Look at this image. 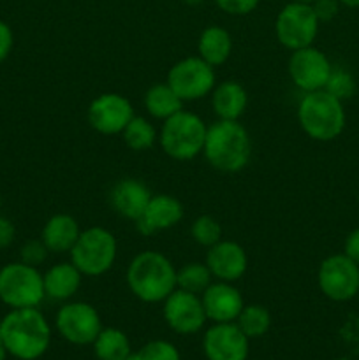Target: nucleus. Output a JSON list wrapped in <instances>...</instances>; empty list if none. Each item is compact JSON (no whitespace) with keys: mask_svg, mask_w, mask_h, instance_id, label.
<instances>
[{"mask_svg":"<svg viewBox=\"0 0 359 360\" xmlns=\"http://www.w3.org/2000/svg\"><path fill=\"white\" fill-rule=\"evenodd\" d=\"M0 340L18 360H37L48 352L51 327L37 308L11 309L0 322Z\"/></svg>","mask_w":359,"mask_h":360,"instance_id":"nucleus-1","label":"nucleus"},{"mask_svg":"<svg viewBox=\"0 0 359 360\" xmlns=\"http://www.w3.org/2000/svg\"><path fill=\"white\" fill-rule=\"evenodd\" d=\"M204 158L220 172H239L252 158V139L245 127L231 120H217L208 127Z\"/></svg>","mask_w":359,"mask_h":360,"instance_id":"nucleus-2","label":"nucleus"},{"mask_svg":"<svg viewBox=\"0 0 359 360\" xmlns=\"http://www.w3.org/2000/svg\"><path fill=\"white\" fill-rule=\"evenodd\" d=\"M127 285L139 301L148 304L164 302L176 290V267L164 253L146 250L130 260Z\"/></svg>","mask_w":359,"mask_h":360,"instance_id":"nucleus-3","label":"nucleus"},{"mask_svg":"<svg viewBox=\"0 0 359 360\" xmlns=\"http://www.w3.org/2000/svg\"><path fill=\"white\" fill-rule=\"evenodd\" d=\"M298 122L303 132L313 141H333L345 129L344 104L326 90L310 91L303 95L298 105Z\"/></svg>","mask_w":359,"mask_h":360,"instance_id":"nucleus-4","label":"nucleus"},{"mask_svg":"<svg viewBox=\"0 0 359 360\" xmlns=\"http://www.w3.org/2000/svg\"><path fill=\"white\" fill-rule=\"evenodd\" d=\"M208 125L196 112L182 109L168 118L158 132L162 151L172 160H192L203 155Z\"/></svg>","mask_w":359,"mask_h":360,"instance_id":"nucleus-5","label":"nucleus"},{"mask_svg":"<svg viewBox=\"0 0 359 360\" xmlns=\"http://www.w3.org/2000/svg\"><path fill=\"white\" fill-rule=\"evenodd\" d=\"M118 243L111 231L104 227H90L81 231L76 245L69 252L70 262L83 276L97 278L115 266Z\"/></svg>","mask_w":359,"mask_h":360,"instance_id":"nucleus-6","label":"nucleus"},{"mask_svg":"<svg viewBox=\"0 0 359 360\" xmlns=\"http://www.w3.org/2000/svg\"><path fill=\"white\" fill-rule=\"evenodd\" d=\"M44 297V281L39 267L20 260L0 269V301L11 309L37 308Z\"/></svg>","mask_w":359,"mask_h":360,"instance_id":"nucleus-7","label":"nucleus"},{"mask_svg":"<svg viewBox=\"0 0 359 360\" xmlns=\"http://www.w3.org/2000/svg\"><path fill=\"white\" fill-rule=\"evenodd\" d=\"M319 27L320 21L312 4L291 2L278 13L275 21V34L284 48L296 51L306 46H313Z\"/></svg>","mask_w":359,"mask_h":360,"instance_id":"nucleus-8","label":"nucleus"},{"mask_svg":"<svg viewBox=\"0 0 359 360\" xmlns=\"http://www.w3.org/2000/svg\"><path fill=\"white\" fill-rule=\"evenodd\" d=\"M165 83L183 102H192L201 101L213 91L217 76L215 67L204 62L199 55L187 56L169 69Z\"/></svg>","mask_w":359,"mask_h":360,"instance_id":"nucleus-9","label":"nucleus"},{"mask_svg":"<svg viewBox=\"0 0 359 360\" xmlns=\"http://www.w3.org/2000/svg\"><path fill=\"white\" fill-rule=\"evenodd\" d=\"M319 288L334 302L351 301L359 292V266L345 253L322 260L317 274Z\"/></svg>","mask_w":359,"mask_h":360,"instance_id":"nucleus-10","label":"nucleus"},{"mask_svg":"<svg viewBox=\"0 0 359 360\" xmlns=\"http://www.w3.org/2000/svg\"><path fill=\"white\" fill-rule=\"evenodd\" d=\"M55 327L60 336L70 345H92L102 330L101 315L88 302H67L58 309Z\"/></svg>","mask_w":359,"mask_h":360,"instance_id":"nucleus-11","label":"nucleus"},{"mask_svg":"<svg viewBox=\"0 0 359 360\" xmlns=\"http://www.w3.org/2000/svg\"><path fill=\"white\" fill-rule=\"evenodd\" d=\"M287 70L292 83L305 94H310V91L326 88L333 65L320 49L306 46V48L292 51L287 63Z\"/></svg>","mask_w":359,"mask_h":360,"instance_id":"nucleus-12","label":"nucleus"},{"mask_svg":"<svg viewBox=\"0 0 359 360\" xmlns=\"http://www.w3.org/2000/svg\"><path fill=\"white\" fill-rule=\"evenodd\" d=\"M88 123L104 136L122 134L127 123L134 118V108L127 97L120 94H102L88 105Z\"/></svg>","mask_w":359,"mask_h":360,"instance_id":"nucleus-13","label":"nucleus"},{"mask_svg":"<svg viewBox=\"0 0 359 360\" xmlns=\"http://www.w3.org/2000/svg\"><path fill=\"white\" fill-rule=\"evenodd\" d=\"M162 313H164V320L171 327V330L182 334V336L199 333L208 320L201 295L190 294L182 288H176L165 299Z\"/></svg>","mask_w":359,"mask_h":360,"instance_id":"nucleus-14","label":"nucleus"},{"mask_svg":"<svg viewBox=\"0 0 359 360\" xmlns=\"http://www.w3.org/2000/svg\"><path fill=\"white\" fill-rule=\"evenodd\" d=\"M203 352L208 360H246L250 340L236 322L213 323L204 333Z\"/></svg>","mask_w":359,"mask_h":360,"instance_id":"nucleus-15","label":"nucleus"},{"mask_svg":"<svg viewBox=\"0 0 359 360\" xmlns=\"http://www.w3.org/2000/svg\"><path fill=\"white\" fill-rule=\"evenodd\" d=\"M204 262L215 280L227 281V283L241 280L248 269V255L245 248L239 243L227 241V239H222L217 245L210 246Z\"/></svg>","mask_w":359,"mask_h":360,"instance_id":"nucleus-16","label":"nucleus"},{"mask_svg":"<svg viewBox=\"0 0 359 360\" xmlns=\"http://www.w3.org/2000/svg\"><path fill=\"white\" fill-rule=\"evenodd\" d=\"M201 301L206 319L213 323L236 322L245 306L241 292L227 281H213L201 294Z\"/></svg>","mask_w":359,"mask_h":360,"instance_id":"nucleus-17","label":"nucleus"},{"mask_svg":"<svg viewBox=\"0 0 359 360\" xmlns=\"http://www.w3.org/2000/svg\"><path fill=\"white\" fill-rule=\"evenodd\" d=\"M183 204L176 197L168 195V193H157L151 195L146 210L141 214L136 224V229L143 236H153L160 231H168L182 221Z\"/></svg>","mask_w":359,"mask_h":360,"instance_id":"nucleus-18","label":"nucleus"},{"mask_svg":"<svg viewBox=\"0 0 359 360\" xmlns=\"http://www.w3.org/2000/svg\"><path fill=\"white\" fill-rule=\"evenodd\" d=\"M151 195L146 185L136 178H123L115 183L109 192V206L116 214L130 221H137L146 210Z\"/></svg>","mask_w":359,"mask_h":360,"instance_id":"nucleus-19","label":"nucleus"},{"mask_svg":"<svg viewBox=\"0 0 359 360\" xmlns=\"http://www.w3.org/2000/svg\"><path fill=\"white\" fill-rule=\"evenodd\" d=\"M211 108L218 120L238 122L248 108V94L238 81H222L211 91Z\"/></svg>","mask_w":359,"mask_h":360,"instance_id":"nucleus-20","label":"nucleus"},{"mask_svg":"<svg viewBox=\"0 0 359 360\" xmlns=\"http://www.w3.org/2000/svg\"><path fill=\"white\" fill-rule=\"evenodd\" d=\"M42 281L46 297L53 301H69L80 290L83 274L73 262H60L42 274Z\"/></svg>","mask_w":359,"mask_h":360,"instance_id":"nucleus-21","label":"nucleus"},{"mask_svg":"<svg viewBox=\"0 0 359 360\" xmlns=\"http://www.w3.org/2000/svg\"><path fill=\"white\" fill-rule=\"evenodd\" d=\"M81 234L80 224L74 217L65 213L53 214L44 224L41 239L49 250V253H69L76 245Z\"/></svg>","mask_w":359,"mask_h":360,"instance_id":"nucleus-22","label":"nucleus"},{"mask_svg":"<svg viewBox=\"0 0 359 360\" xmlns=\"http://www.w3.org/2000/svg\"><path fill=\"white\" fill-rule=\"evenodd\" d=\"M197 53L204 62L218 67L229 60L232 53V37L225 28L218 25L206 27L197 41Z\"/></svg>","mask_w":359,"mask_h":360,"instance_id":"nucleus-23","label":"nucleus"},{"mask_svg":"<svg viewBox=\"0 0 359 360\" xmlns=\"http://www.w3.org/2000/svg\"><path fill=\"white\" fill-rule=\"evenodd\" d=\"M144 109L155 120L165 122L183 109V101L168 83H158L148 88L144 94Z\"/></svg>","mask_w":359,"mask_h":360,"instance_id":"nucleus-24","label":"nucleus"},{"mask_svg":"<svg viewBox=\"0 0 359 360\" xmlns=\"http://www.w3.org/2000/svg\"><path fill=\"white\" fill-rule=\"evenodd\" d=\"M92 347L99 360H130L132 357L129 338L116 327H106V329L102 327Z\"/></svg>","mask_w":359,"mask_h":360,"instance_id":"nucleus-25","label":"nucleus"},{"mask_svg":"<svg viewBox=\"0 0 359 360\" xmlns=\"http://www.w3.org/2000/svg\"><path fill=\"white\" fill-rule=\"evenodd\" d=\"M123 143L129 150L132 151H146L153 146L158 141V134L155 130V127L151 125L150 120H146L144 116H136L127 123V127L122 132Z\"/></svg>","mask_w":359,"mask_h":360,"instance_id":"nucleus-26","label":"nucleus"},{"mask_svg":"<svg viewBox=\"0 0 359 360\" xmlns=\"http://www.w3.org/2000/svg\"><path fill=\"white\" fill-rule=\"evenodd\" d=\"M213 274L208 269L206 262H187L180 269H176V288L201 295L211 283Z\"/></svg>","mask_w":359,"mask_h":360,"instance_id":"nucleus-27","label":"nucleus"},{"mask_svg":"<svg viewBox=\"0 0 359 360\" xmlns=\"http://www.w3.org/2000/svg\"><path fill=\"white\" fill-rule=\"evenodd\" d=\"M236 326L241 329L248 340L263 338L271 327V315L264 306L260 304H245L241 313L236 319Z\"/></svg>","mask_w":359,"mask_h":360,"instance_id":"nucleus-28","label":"nucleus"},{"mask_svg":"<svg viewBox=\"0 0 359 360\" xmlns=\"http://www.w3.org/2000/svg\"><path fill=\"white\" fill-rule=\"evenodd\" d=\"M190 236L199 246L210 248L222 241V225L218 224L217 218L210 217V214H201L194 220L192 227H190Z\"/></svg>","mask_w":359,"mask_h":360,"instance_id":"nucleus-29","label":"nucleus"},{"mask_svg":"<svg viewBox=\"0 0 359 360\" xmlns=\"http://www.w3.org/2000/svg\"><path fill=\"white\" fill-rule=\"evenodd\" d=\"M130 360H182V357H180L178 348L172 343L164 340H155L143 345L136 354H132Z\"/></svg>","mask_w":359,"mask_h":360,"instance_id":"nucleus-30","label":"nucleus"},{"mask_svg":"<svg viewBox=\"0 0 359 360\" xmlns=\"http://www.w3.org/2000/svg\"><path fill=\"white\" fill-rule=\"evenodd\" d=\"M324 90L329 91L331 95H334V97L340 98V101L344 102L345 98H351L352 95H354V90H355L354 77H352L347 70L334 69L333 67L331 76L329 79H327L326 88H324Z\"/></svg>","mask_w":359,"mask_h":360,"instance_id":"nucleus-31","label":"nucleus"},{"mask_svg":"<svg viewBox=\"0 0 359 360\" xmlns=\"http://www.w3.org/2000/svg\"><path fill=\"white\" fill-rule=\"evenodd\" d=\"M49 255V250L42 243V239H30L20 248V260L28 266L39 267L46 262Z\"/></svg>","mask_w":359,"mask_h":360,"instance_id":"nucleus-32","label":"nucleus"},{"mask_svg":"<svg viewBox=\"0 0 359 360\" xmlns=\"http://www.w3.org/2000/svg\"><path fill=\"white\" fill-rule=\"evenodd\" d=\"M260 0H215L217 7L231 16H245L256 11Z\"/></svg>","mask_w":359,"mask_h":360,"instance_id":"nucleus-33","label":"nucleus"},{"mask_svg":"<svg viewBox=\"0 0 359 360\" xmlns=\"http://www.w3.org/2000/svg\"><path fill=\"white\" fill-rule=\"evenodd\" d=\"M338 4L340 0H315L312 4L313 11H315L317 18H319L320 23H326L331 21L338 14Z\"/></svg>","mask_w":359,"mask_h":360,"instance_id":"nucleus-34","label":"nucleus"},{"mask_svg":"<svg viewBox=\"0 0 359 360\" xmlns=\"http://www.w3.org/2000/svg\"><path fill=\"white\" fill-rule=\"evenodd\" d=\"M14 44V35L9 25L0 20V63L11 55Z\"/></svg>","mask_w":359,"mask_h":360,"instance_id":"nucleus-35","label":"nucleus"},{"mask_svg":"<svg viewBox=\"0 0 359 360\" xmlns=\"http://www.w3.org/2000/svg\"><path fill=\"white\" fill-rule=\"evenodd\" d=\"M16 238V227L7 217L0 214V250L9 248Z\"/></svg>","mask_w":359,"mask_h":360,"instance_id":"nucleus-36","label":"nucleus"},{"mask_svg":"<svg viewBox=\"0 0 359 360\" xmlns=\"http://www.w3.org/2000/svg\"><path fill=\"white\" fill-rule=\"evenodd\" d=\"M344 253L359 266V229H355V231H352L351 234L347 236V239H345Z\"/></svg>","mask_w":359,"mask_h":360,"instance_id":"nucleus-37","label":"nucleus"},{"mask_svg":"<svg viewBox=\"0 0 359 360\" xmlns=\"http://www.w3.org/2000/svg\"><path fill=\"white\" fill-rule=\"evenodd\" d=\"M340 4L347 7H359V0H340Z\"/></svg>","mask_w":359,"mask_h":360,"instance_id":"nucleus-38","label":"nucleus"},{"mask_svg":"<svg viewBox=\"0 0 359 360\" xmlns=\"http://www.w3.org/2000/svg\"><path fill=\"white\" fill-rule=\"evenodd\" d=\"M7 350H6V347H4V343H2V340H0V360H6L7 359Z\"/></svg>","mask_w":359,"mask_h":360,"instance_id":"nucleus-39","label":"nucleus"},{"mask_svg":"<svg viewBox=\"0 0 359 360\" xmlns=\"http://www.w3.org/2000/svg\"><path fill=\"white\" fill-rule=\"evenodd\" d=\"M183 2L189 4V6H199V4L203 2V0H183Z\"/></svg>","mask_w":359,"mask_h":360,"instance_id":"nucleus-40","label":"nucleus"},{"mask_svg":"<svg viewBox=\"0 0 359 360\" xmlns=\"http://www.w3.org/2000/svg\"><path fill=\"white\" fill-rule=\"evenodd\" d=\"M292 2H301V4H313L315 0H292Z\"/></svg>","mask_w":359,"mask_h":360,"instance_id":"nucleus-41","label":"nucleus"},{"mask_svg":"<svg viewBox=\"0 0 359 360\" xmlns=\"http://www.w3.org/2000/svg\"><path fill=\"white\" fill-rule=\"evenodd\" d=\"M0 207H2V193H0Z\"/></svg>","mask_w":359,"mask_h":360,"instance_id":"nucleus-42","label":"nucleus"}]
</instances>
